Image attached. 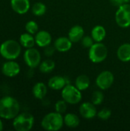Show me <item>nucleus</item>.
Wrapping results in <instances>:
<instances>
[{
  "label": "nucleus",
  "instance_id": "nucleus-1",
  "mask_svg": "<svg viewBox=\"0 0 130 131\" xmlns=\"http://www.w3.org/2000/svg\"><path fill=\"white\" fill-rule=\"evenodd\" d=\"M20 111L18 101L12 97H4L0 99V117L5 120L14 119Z\"/></svg>",
  "mask_w": 130,
  "mask_h": 131
},
{
  "label": "nucleus",
  "instance_id": "nucleus-2",
  "mask_svg": "<svg viewBox=\"0 0 130 131\" xmlns=\"http://www.w3.org/2000/svg\"><path fill=\"white\" fill-rule=\"evenodd\" d=\"M64 124V117L57 112H51L46 114L41 123L42 128L48 131L59 130Z\"/></svg>",
  "mask_w": 130,
  "mask_h": 131
},
{
  "label": "nucleus",
  "instance_id": "nucleus-3",
  "mask_svg": "<svg viewBox=\"0 0 130 131\" xmlns=\"http://www.w3.org/2000/svg\"><path fill=\"white\" fill-rule=\"evenodd\" d=\"M21 44L15 40H7L0 45V54L7 60L18 58L21 54Z\"/></svg>",
  "mask_w": 130,
  "mask_h": 131
},
{
  "label": "nucleus",
  "instance_id": "nucleus-4",
  "mask_svg": "<svg viewBox=\"0 0 130 131\" xmlns=\"http://www.w3.org/2000/svg\"><path fill=\"white\" fill-rule=\"evenodd\" d=\"M34 118L28 112L18 114L13 119V127L16 131H29L33 127Z\"/></svg>",
  "mask_w": 130,
  "mask_h": 131
},
{
  "label": "nucleus",
  "instance_id": "nucleus-5",
  "mask_svg": "<svg viewBox=\"0 0 130 131\" xmlns=\"http://www.w3.org/2000/svg\"><path fill=\"white\" fill-rule=\"evenodd\" d=\"M107 48L102 42H96L89 48L88 57L93 63L103 62L107 58Z\"/></svg>",
  "mask_w": 130,
  "mask_h": 131
},
{
  "label": "nucleus",
  "instance_id": "nucleus-6",
  "mask_svg": "<svg viewBox=\"0 0 130 131\" xmlns=\"http://www.w3.org/2000/svg\"><path fill=\"white\" fill-rule=\"evenodd\" d=\"M61 97L69 104H77L82 99L81 91L75 86L70 84H67L61 91Z\"/></svg>",
  "mask_w": 130,
  "mask_h": 131
},
{
  "label": "nucleus",
  "instance_id": "nucleus-7",
  "mask_svg": "<svg viewBox=\"0 0 130 131\" xmlns=\"http://www.w3.org/2000/svg\"><path fill=\"white\" fill-rule=\"evenodd\" d=\"M115 19L116 24L123 28L130 26V4L124 3L117 9Z\"/></svg>",
  "mask_w": 130,
  "mask_h": 131
},
{
  "label": "nucleus",
  "instance_id": "nucleus-8",
  "mask_svg": "<svg viewBox=\"0 0 130 131\" xmlns=\"http://www.w3.org/2000/svg\"><path fill=\"white\" fill-rule=\"evenodd\" d=\"M41 54L38 49L34 48H27L24 53V61L31 68H35L41 64Z\"/></svg>",
  "mask_w": 130,
  "mask_h": 131
},
{
  "label": "nucleus",
  "instance_id": "nucleus-9",
  "mask_svg": "<svg viewBox=\"0 0 130 131\" xmlns=\"http://www.w3.org/2000/svg\"><path fill=\"white\" fill-rule=\"evenodd\" d=\"M114 82L113 74L110 71H103L96 78V84L100 90L109 89Z\"/></svg>",
  "mask_w": 130,
  "mask_h": 131
},
{
  "label": "nucleus",
  "instance_id": "nucleus-10",
  "mask_svg": "<svg viewBox=\"0 0 130 131\" xmlns=\"http://www.w3.org/2000/svg\"><path fill=\"white\" fill-rule=\"evenodd\" d=\"M79 112L82 117L85 119H93L97 115V111L92 102H84L80 104Z\"/></svg>",
  "mask_w": 130,
  "mask_h": 131
},
{
  "label": "nucleus",
  "instance_id": "nucleus-11",
  "mask_svg": "<svg viewBox=\"0 0 130 131\" xmlns=\"http://www.w3.org/2000/svg\"><path fill=\"white\" fill-rule=\"evenodd\" d=\"M2 72L6 77L13 78L19 74L20 66L13 60H8V61L3 64L2 67Z\"/></svg>",
  "mask_w": 130,
  "mask_h": 131
},
{
  "label": "nucleus",
  "instance_id": "nucleus-12",
  "mask_svg": "<svg viewBox=\"0 0 130 131\" xmlns=\"http://www.w3.org/2000/svg\"><path fill=\"white\" fill-rule=\"evenodd\" d=\"M69 80L66 77H63L61 75H57L51 78L48 81V87L54 91L62 90L67 84H69Z\"/></svg>",
  "mask_w": 130,
  "mask_h": 131
},
{
  "label": "nucleus",
  "instance_id": "nucleus-13",
  "mask_svg": "<svg viewBox=\"0 0 130 131\" xmlns=\"http://www.w3.org/2000/svg\"><path fill=\"white\" fill-rule=\"evenodd\" d=\"M35 44L41 47V48H45L46 46L51 45V34L47 31H39L35 34Z\"/></svg>",
  "mask_w": 130,
  "mask_h": 131
},
{
  "label": "nucleus",
  "instance_id": "nucleus-14",
  "mask_svg": "<svg viewBox=\"0 0 130 131\" xmlns=\"http://www.w3.org/2000/svg\"><path fill=\"white\" fill-rule=\"evenodd\" d=\"M12 9L18 14L23 15L28 12L30 8L29 0H11Z\"/></svg>",
  "mask_w": 130,
  "mask_h": 131
},
{
  "label": "nucleus",
  "instance_id": "nucleus-15",
  "mask_svg": "<svg viewBox=\"0 0 130 131\" xmlns=\"http://www.w3.org/2000/svg\"><path fill=\"white\" fill-rule=\"evenodd\" d=\"M72 43L68 37H59L55 40L54 46L59 52H67L71 48Z\"/></svg>",
  "mask_w": 130,
  "mask_h": 131
},
{
  "label": "nucleus",
  "instance_id": "nucleus-16",
  "mask_svg": "<svg viewBox=\"0 0 130 131\" xmlns=\"http://www.w3.org/2000/svg\"><path fill=\"white\" fill-rule=\"evenodd\" d=\"M84 36V29L81 25H77L71 27L68 32V38L73 43L78 42L81 41Z\"/></svg>",
  "mask_w": 130,
  "mask_h": 131
},
{
  "label": "nucleus",
  "instance_id": "nucleus-17",
  "mask_svg": "<svg viewBox=\"0 0 130 131\" xmlns=\"http://www.w3.org/2000/svg\"><path fill=\"white\" fill-rule=\"evenodd\" d=\"M117 57L123 62L130 61V44L125 43L121 45L117 50Z\"/></svg>",
  "mask_w": 130,
  "mask_h": 131
},
{
  "label": "nucleus",
  "instance_id": "nucleus-18",
  "mask_svg": "<svg viewBox=\"0 0 130 131\" xmlns=\"http://www.w3.org/2000/svg\"><path fill=\"white\" fill-rule=\"evenodd\" d=\"M47 93H48L47 86L42 82L36 83L32 88V94H33L34 97L39 100L44 99Z\"/></svg>",
  "mask_w": 130,
  "mask_h": 131
},
{
  "label": "nucleus",
  "instance_id": "nucleus-19",
  "mask_svg": "<svg viewBox=\"0 0 130 131\" xmlns=\"http://www.w3.org/2000/svg\"><path fill=\"white\" fill-rule=\"evenodd\" d=\"M107 31L103 25H96L91 31V36L95 42H102L105 38Z\"/></svg>",
  "mask_w": 130,
  "mask_h": 131
},
{
  "label": "nucleus",
  "instance_id": "nucleus-20",
  "mask_svg": "<svg viewBox=\"0 0 130 131\" xmlns=\"http://www.w3.org/2000/svg\"><path fill=\"white\" fill-rule=\"evenodd\" d=\"M64 123L68 127L76 128L80 124V118L77 115L73 113H68L64 117Z\"/></svg>",
  "mask_w": 130,
  "mask_h": 131
},
{
  "label": "nucleus",
  "instance_id": "nucleus-21",
  "mask_svg": "<svg viewBox=\"0 0 130 131\" xmlns=\"http://www.w3.org/2000/svg\"><path fill=\"white\" fill-rule=\"evenodd\" d=\"M90 81L87 75L86 74H80L79 75L75 81V86L80 91H85L90 87Z\"/></svg>",
  "mask_w": 130,
  "mask_h": 131
},
{
  "label": "nucleus",
  "instance_id": "nucleus-22",
  "mask_svg": "<svg viewBox=\"0 0 130 131\" xmlns=\"http://www.w3.org/2000/svg\"><path fill=\"white\" fill-rule=\"evenodd\" d=\"M20 44L26 48H33L35 44V39L30 33H24L20 36Z\"/></svg>",
  "mask_w": 130,
  "mask_h": 131
},
{
  "label": "nucleus",
  "instance_id": "nucleus-23",
  "mask_svg": "<svg viewBox=\"0 0 130 131\" xmlns=\"http://www.w3.org/2000/svg\"><path fill=\"white\" fill-rule=\"evenodd\" d=\"M55 68V63L51 59H46L39 64V70L42 73H50Z\"/></svg>",
  "mask_w": 130,
  "mask_h": 131
},
{
  "label": "nucleus",
  "instance_id": "nucleus-24",
  "mask_svg": "<svg viewBox=\"0 0 130 131\" xmlns=\"http://www.w3.org/2000/svg\"><path fill=\"white\" fill-rule=\"evenodd\" d=\"M32 12L36 16H42L45 14L47 8L46 5L42 2H36L33 5L31 8Z\"/></svg>",
  "mask_w": 130,
  "mask_h": 131
},
{
  "label": "nucleus",
  "instance_id": "nucleus-25",
  "mask_svg": "<svg viewBox=\"0 0 130 131\" xmlns=\"http://www.w3.org/2000/svg\"><path fill=\"white\" fill-rule=\"evenodd\" d=\"M104 100V95L103 93L100 91H95L93 94H92V97H91V102L95 105H100L103 102Z\"/></svg>",
  "mask_w": 130,
  "mask_h": 131
},
{
  "label": "nucleus",
  "instance_id": "nucleus-26",
  "mask_svg": "<svg viewBox=\"0 0 130 131\" xmlns=\"http://www.w3.org/2000/svg\"><path fill=\"white\" fill-rule=\"evenodd\" d=\"M54 109H55L56 112L63 114H64L66 112V111L67 109V103L64 99L57 101L55 103Z\"/></svg>",
  "mask_w": 130,
  "mask_h": 131
},
{
  "label": "nucleus",
  "instance_id": "nucleus-27",
  "mask_svg": "<svg viewBox=\"0 0 130 131\" xmlns=\"http://www.w3.org/2000/svg\"><path fill=\"white\" fill-rule=\"evenodd\" d=\"M25 30L31 35H34L38 31V25L34 21H29L25 25Z\"/></svg>",
  "mask_w": 130,
  "mask_h": 131
},
{
  "label": "nucleus",
  "instance_id": "nucleus-28",
  "mask_svg": "<svg viewBox=\"0 0 130 131\" xmlns=\"http://www.w3.org/2000/svg\"><path fill=\"white\" fill-rule=\"evenodd\" d=\"M112 115L111 110L108 108H103L99 112H97V117L102 121H107Z\"/></svg>",
  "mask_w": 130,
  "mask_h": 131
},
{
  "label": "nucleus",
  "instance_id": "nucleus-29",
  "mask_svg": "<svg viewBox=\"0 0 130 131\" xmlns=\"http://www.w3.org/2000/svg\"><path fill=\"white\" fill-rule=\"evenodd\" d=\"M81 44L84 48H90L93 44H94V40L92 38V36H84L83 38L81 39Z\"/></svg>",
  "mask_w": 130,
  "mask_h": 131
},
{
  "label": "nucleus",
  "instance_id": "nucleus-30",
  "mask_svg": "<svg viewBox=\"0 0 130 131\" xmlns=\"http://www.w3.org/2000/svg\"><path fill=\"white\" fill-rule=\"evenodd\" d=\"M56 51V48L54 46H51V45H48L45 47V49H44V54L47 56V57H51L54 54V51Z\"/></svg>",
  "mask_w": 130,
  "mask_h": 131
},
{
  "label": "nucleus",
  "instance_id": "nucleus-31",
  "mask_svg": "<svg viewBox=\"0 0 130 131\" xmlns=\"http://www.w3.org/2000/svg\"><path fill=\"white\" fill-rule=\"evenodd\" d=\"M110 2L112 5H113L114 6H116L118 8L120 6H121L123 4H124L123 0H110Z\"/></svg>",
  "mask_w": 130,
  "mask_h": 131
},
{
  "label": "nucleus",
  "instance_id": "nucleus-32",
  "mask_svg": "<svg viewBox=\"0 0 130 131\" xmlns=\"http://www.w3.org/2000/svg\"><path fill=\"white\" fill-rule=\"evenodd\" d=\"M1 118V117H0ZM3 130V123L2 121V120L0 119V131H2Z\"/></svg>",
  "mask_w": 130,
  "mask_h": 131
},
{
  "label": "nucleus",
  "instance_id": "nucleus-33",
  "mask_svg": "<svg viewBox=\"0 0 130 131\" xmlns=\"http://www.w3.org/2000/svg\"><path fill=\"white\" fill-rule=\"evenodd\" d=\"M124 3H129L130 0H123Z\"/></svg>",
  "mask_w": 130,
  "mask_h": 131
}]
</instances>
